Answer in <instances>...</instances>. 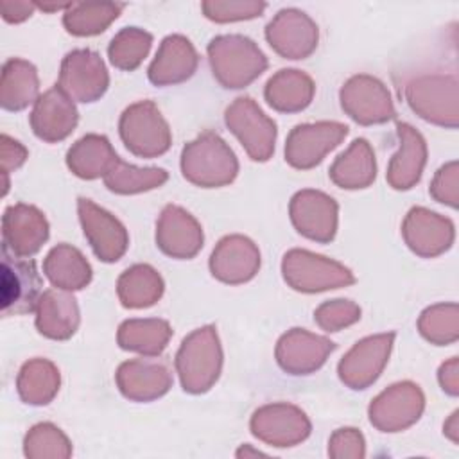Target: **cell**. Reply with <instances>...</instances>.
I'll use <instances>...</instances> for the list:
<instances>
[{
    "label": "cell",
    "mask_w": 459,
    "mask_h": 459,
    "mask_svg": "<svg viewBox=\"0 0 459 459\" xmlns=\"http://www.w3.org/2000/svg\"><path fill=\"white\" fill-rule=\"evenodd\" d=\"M197 68V52L192 43L179 36H167L158 52L154 61L149 66V79L156 86H169L178 84L192 77Z\"/></svg>",
    "instance_id": "23"
},
{
    "label": "cell",
    "mask_w": 459,
    "mask_h": 459,
    "mask_svg": "<svg viewBox=\"0 0 459 459\" xmlns=\"http://www.w3.org/2000/svg\"><path fill=\"white\" fill-rule=\"evenodd\" d=\"M167 172L163 169H138L127 165L120 160L111 167V170L104 176L106 186L117 194H136L143 190L156 188L167 181Z\"/></svg>",
    "instance_id": "35"
},
{
    "label": "cell",
    "mask_w": 459,
    "mask_h": 459,
    "mask_svg": "<svg viewBox=\"0 0 459 459\" xmlns=\"http://www.w3.org/2000/svg\"><path fill=\"white\" fill-rule=\"evenodd\" d=\"M328 452L333 457H362L364 437L355 429H339L330 439Z\"/></svg>",
    "instance_id": "43"
},
{
    "label": "cell",
    "mask_w": 459,
    "mask_h": 459,
    "mask_svg": "<svg viewBox=\"0 0 459 459\" xmlns=\"http://www.w3.org/2000/svg\"><path fill=\"white\" fill-rule=\"evenodd\" d=\"M163 294V280L151 265L138 264L118 278V298L127 308L154 305Z\"/></svg>",
    "instance_id": "31"
},
{
    "label": "cell",
    "mask_w": 459,
    "mask_h": 459,
    "mask_svg": "<svg viewBox=\"0 0 459 459\" xmlns=\"http://www.w3.org/2000/svg\"><path fill=\"white\" fill-rule=\"evenodd\" d=\"M122 7V4L113 2L72 4L63 18V23L74 36H93L106 30V27L118 16Z\"/></svg>",
    "instance_id": "33"
},
{
    "label": "cell",
    "mask_w": 459,
    "mask_h": 459,
    "mask_svg": "<svg viewBox=\"0 0 459 459\" xmlns=\"http://www.w3.org/2000/svg\"><path fill=\"white\" fill-rule=\"evenodd\" d=\"M269 45L287 59H305L317 47V25L298 9H281L265 29Z\"/></svg>",
    "instance_id": "15"
},
{
    "label": "cell",
    "mask_w": 459,
    "mask_h": 459,
    "mask_svg": "<svg viewBox=\"0 0 459 459\" xmlns=\"http://www.w3.org/2000/svg\"><path fill=\"white\" fill-rule=\"evenodd\" d=\"M403 97L423 120L446 129L459 126V79L455 68L450 72H421L411 77L403 84Z\"/></svg>",
    "instance_id": "1"
},
{
    "label": "cell",
    "mask_w": 459,
    "mask_h": 459,
    "mask_svg": "<svg viewBox=\"0 0 459 459\" xmlns=\"http://www.w3.org/2000/svg\"><path fill=\"white\" fill-rule=\"evenodd\" d=\"M152 36L138 27L122 29L109 43L108 54L113 66L120 70H134L147 56Z\"/></svg>",
    "instance_id": "37"
},
{
    "label": "cell",
    "mask_w": 459,
    "mask_h": 459,
    "mask_svg": "<svg viewBox=\"0 0 459 459\" xmlns=\"http://www.w3.org/2000/svg\"><path fill=\"white\" fill-rule=\"evenodd\" d=\"M457 416H459V411H454V412H452V416L448 418V421L445 423V434H446L454 443H457V437H459Z\"/></svg>",
    "instance_id": "45"
},
{
    "label": "cell",
    "mask_w": 459,
    "mask_h": 459,
    "mask_svg": "<svg viewBox=\"0 0 459 459\" xmlns=\"http://www.w3.org/2000/svg\"><path fill=\"white\" fill-rule=\"evenodd\" d=\"M38 330L50 339H68L79 325V308L74 296L47 290L38 303Z\"/></svg>",
    "instance_id": "27"
},
{
    "label": "cell",
    "mask_w": 459,
    "mask_h": 459,
    "mask_svg": "<svg viewBox=\"0 0 459 459\" xmlns=\"http://www.w3.org/2000/svg\"><path fill=\"white\" fill-rule=\"evenodd\" d=\"M342 109L359 124H382L394 117L387 88L371 75H355L341 90Z\"/></svg>",
    "instance_id": "12"
},
{
    "label": "cell",
    "mask_w": 459,
    "mask_h": 459,
    "mask_svg": "<svg viewBox=\"0 0 459 459\" xmlns=\"http://www.w3.org/2000/svg\"><path fill=\"white\" fill-rule=\"evenodd\" d=\"M377 176L375 154L364 138L353 140L350 149L330 167L332 181L341 188H366Z\"/></svg>",
    "instance_id": "26"
},
{
    "label": "cell",
    "mask_w": 459,
    "mask_h": 459,
    "mask_svg": "<svg viewBox=\"0 0 459 459\" xmlns=\"http://www.w3.org/2000/svg\"><path fill=\"white\" fill-rule=\"evenodd\" d=\"M226 126L255 161H265L274 151L276 124L249 99L240 97L226 109Z\"/></svg>",
    "instance_id": "7"
},
{
    "label": "cell",
    "mask_w": 459,
    "mask_h": 459,
    "mask_svg": "<svg viewBox=\"0 0 459 459\" xmlns=\"http://www.w3.org/2000/svg\"><path fill=\"white\" fill-rule=\"evenodd\" d=\"M314 95L312 79L299 70H280L267 81L265 100L271 108L294 113L305 109Z\"/></svg>",
    "instance_id": "28"
},
{
    "label": "cell",
    "mask_w": 459,
    "mask_h": 459,
    "mask_svg": "<svg viewBox=\"0 0 459 459\" xmlns=\"http://www.w3.org/2000/svg\"><path fill=\"white\" fill-rule=\"evenodd\" d=\"M394 333H380L359 341L339 362V377L351 389H366L382 373Z\"/></svg>",
    "instance_id": "14"
},
{
    "label": "cell",
    "mask_w": 459,
    "mask_h": 459,
    "mask_svg": "<svg viewBox=\"0 0 459 459\" xmlns=\"http://www.w3.org/2000/svg\"><path fill=\"white\" fill-rule=\"evenodd\" d=\"M203 13L206 18L224 23V22H238L251 20L262 14L265 9L264 2H203Z\"/></svg>",
    "instance_id": "40"
},
{
    "label": "cell",
    "mask_w": 459,
    "mask_h": 459,
    "mask_svg": "<svg viewBox=\"0 0 459 459\" xmlns=\"http://www.w3.org/2000/svg\"><path fill=\"white\" fill-rule=\"evenodd\" d=\"M333 350L335 344L326 337L314 335L303 328H292L278 341L276 360L290 375H308L319 369Z\"/></svg>",
    "instance_id": "18"
},
{
    "label": "cell",
    "mask_w": 459,
    "mask_h": 459,
    "mask_svg": "<svg viewBox=\"0 0 459 459\" xmlns=\"http://www.w3.org/2000/svg\"><path fill=\"white\" fill-rule=\"evenodd\" d=\"M156 242L172 258H192L203 247V230L188 212L169 204L160 215Z\"/></svg>",
    "instance_id": "20"
},
{
    "label": "cell",
    "mask_w": 459,
    "mask_h": 459,
    "mask_svg": "<svg viewBox=\"0 0 459 459\" xmlns=\"http://www.w3.org/2000/svg\"><path fill=\"white\" fill-rule=\"evenodd\" d=\"M41 278L32 260L9 256L2 249V312L20 316L32 312L41 299Z\"/></svg>",
    "instance_id": "9"
},
{
    "label": "cell",
    "mask_w": 459,
    "mask_h": 459,
    "mask_svg": "<svg viewBox=\"0 0 459 459\" xmlns=\"http://www.w3.org/2000/svg\"><path fill=\"white\" fill-rule=\"evenodd\" d=\"M208 57L213 75L224 88H244L267 68V59L255 41L238 34L213 38Z\"/></svg>",
    "instance_id": "2"
},
{
    "label": "cell",
    "mask_w": 459,
    "mask_h": 459,
    "mask_svg": "<svg viewBox=\"0 0 459 459\" xmlns=\"http://www.w3.org/2000/svg\"><path fill=\"white\" fill-rule=\"evenodd\" d=\"M437 380H439L441 389L448 396L459 394V359L457 357H450L446 362H443L439 366Z\"/></svg>",
    "instance_id": "44"
},
{
    "label": "cell",
    "mask_w": 459,
    "mask_h": 459,
    "mask_svg": "<svg viewBox=\"0 0 459 459\" xmlns=\"http://www.w3.org/2000/svg\"><path fill=\"white\" fill-rule=\"evenodd\" d=\"M457 185H459V163L455 160H452L437 169L429 192L437 203H443L455 210L459 206V186Z\"/></svg>",
    "instance_id": "41"
},
{
    "label": "cell",
    "mask_w": 459,
    "mask_h": 459,
    "mask_svg": "<svg viewBox=\"0 0 459 459\" xmlns=\"http://www.w3.org/2000/svg\"><path fill=\"white\" fill-rule=\"evenodd\" d=\"M402 233L411 251L421 258H434L446 253L455 240L454 222L421 206L407 213Z\"/></svg>",
    "instance_id": "11"
},
{
    "label": "cell",
    "mask_w": 459,
    "mask_h": 459,
    "mask_svg": "<svg viewBox=\"0 0 459 459\" xmlns=\"http://www.w3.org/2000/svg\"><path fill=\"white\" fill-rule=\"evenodd\" d=\"M48 280L65 290H77L90 283L91 267L79 249L61 244L54 247L45 260Z\"/></svg>",
    "instance_id": "30"
},
{
    "label": "cell",
    "mask_w": 459,
    "mask_h": 459,
    "mask_svg": "<svg viewBox=\"0 0 459 459\" xmlns=\"http://www.w3.org/2000/svg\"><path fill=\"white\" fill-rule=\"evenodd\" d=\"M79 219L84 235L102 262H117L127 249L126 228L90 199H79Z\"/></svg>",
    "instance_id": "19"
},
{
    "label": "cell",
    "mask_w": 459,
    "mask_h": 459,
    "mask_svg": "<svg viewBox=\"0 0 459 459\" xmlns=\"http://www.w3.org/2000/svg\"><path fill=\"white\" fill-rule=\"evenodd\" d=\"M181 170L194 185L213 188L231 183L237 176L238 163L233 151L219 134L204 133L183 149Z\"/></svg>",
    "instance_id": "3"
},
{
    "label": "cell",
    "mask_w": 459,
    "mask_h": 459,
    "mask_svg": "<svg viewBox=\"0 0 459 459\" xmlns=\"http://www.w3.org/2000/svg\"><path fill=\"white\" fill-rule=\"evenodd\" d=\"M251 432L274 446H292L310 434V423L298 407L274 403L265 405L253 414Z\"/></svg>",
    "instance_id": "17"
},
{
    "label": "cell",
    "mask_w": 459,
    "mask_h": 459,
    "mask_svg": "<svg viewBox=\"0 0 459 459\" xmlns=\"http://www.w3.org/2000/svg\"><path fill=\"white\" fill-rule=\"evenodd\" d=\"M398 136L400 149L391 158L387 181L396 190H409L421 178L427 161V143L423 136L405 122H398Z\"/></svg>",
    "instance_id": "25"
},
{
    "label": "cell",
    "mask_w": 459,
    "mask_h": 459,
    "mask_svg": "<svg viewBox=\"0 0 459 459\" xmlns=\"http://www.w3.org/2000/svg\"><path fill=\"white\" fill-rule=\"evenodd\" d=\"M221 366L222 351L213 326H203L185 337L176 355L181 385L194 394L204 393L215 384Z\"/></svg>",
    "instance_id": "4"
},
{
    "label": "cell",
    "mask_w": 459,
    "mask_h": 459,
    "mask_svg": "<svg viewBox=\"0 0 459 459\" xmlns=\"http://www.w3.org/2000/svg\"><path fill=\"white\" fill-rule=\"evenodd\" d=\"M317 325L326 332H339L360 319V308L348 299H332L323 303L314 314Z\"/></svg>",
    "instance_id": "39"
},
{
    "label": "cell",
    "mask_w": 459,
    "mask_h": 459,
    "mask_svg": "<svg viewBox=\"0 0 459 459\" xmlns=\"http://www.w3.org/2000/svg\"><path fill=\"white\" fill-rule=\"evenodd\" d=\"M14 253L30 255L36 253L48 237V224L36 208L16 206L14 208Z\"/></svg>",
    "instance_id": "38"
},
{
    "label": "cell",
    "mask_w": 459,
    "mask_h": 459,
    "mask_svg": "<svg viewBox=\"0 0 459 459\" xmlns=\"http://www.w3.org/2000/svg\"><path fill=\"white\" fill-rule=\"evenodd\" d=\"M348 134L339 122H317L296 126L285 143V160L296 169H312L328 151L337 147Z\"/></svg>",
    "instance_id": "13"
},
{
    "label": "cell",
    "mask_w": 459,
    "mask_h": 459,
    "mask_svg": "<svg viewBox=\"0 0 459 459\" xmlns=\"http://www.w3.org/2000/svg\"><path fill=\"white\" fill-rule=\"evenodd\" d=\"M425 409L420 385L398 382L382 391L369 405V420L382 432H398L416 423Z\"/></svg>",
    "instance_id": "8"
},
{
    "label": "cell",
    "mask_w": 459,
    "mask_h": 459,
    "mask_svg": "<svg viewBox=\"0 0 459 459\" xmlns=\"http://www.w3.org/2000/svg\"><path fill=\"white\" fill-rule=\"evenodd\" d=\"M120 136L126 147L142 158L160 156L170 147L169 126L149 100L136 102L122 113Z\"/></svg>",
    "instance_id": "6"
},
{
    "label": "cell",
    "mask_w": 459,
    "mask_h": 459,
    "mask_svg": "<svg viewBox=\"0 0 459 459\" xmlns=\"http://www.w3.org/2000/svg\"><path fill=\"white\" fill-rule=\"evenodd\" d=\"M420 333L436 346H446L459 339L457 303H437L425 308L418 319Z\"/></svg>",
    "instance_id": "34"
},
{
    "label": "cell",
    "mask_w": 459,
    "mask_h": 459,
    "mask_svg": "<svg viewBox=\"0 0 459 459\" xmlns=\"http://www.w3.org/2000/svg\"><path fill=\"white\" fill-rule=\"evenodd\" d=\"M281 271L285 281L301 292L339 289L355 281L353 274L344 265L305 249L289 251L283 256Z\"/></svg>",
    "instance_id": "5"
},
{
    "label": "cell",
    "mask_w": 459,
    "mask_h": 459,
    "mask_svg": "<svg viewBox=\"0 0 459 459\" xmlns=\"http://www.w3.org/2000/svg\"><path fill=\"white\" fill-rule=\"evenodd\" d=\"M117 160L118 156L113 152L108 138L99 134H88L81 138L66 154L70 170L82 179L106 176Z\"/></svg>",
    "instance_id": "29"
},
{
    "label": "cell",
    "mask_w": 459,
    "mask_h": 459,
    "mask_svg": "<svg viewBox=\"0 0 459 459\" xmlns=\"http://www.w3.org/2000/svg\"><path fill=\"white\" fill-rule=\"evenodd\" d=\"M59 389V371L47 360L25 364L20 377V393L27 403H48Z\"/></svg>",
    "instance_id": "36"
},
{
    "label": "cell",
    "mask_w": 459,
    "mask_h": 459,
    "mask_svg": "<svg viewBox=\"0 0 459 459\" xmlns=\"http://www.w3.org/2000/svg\"><path fill=\"white\" fill-rule=\"evenodd\" d=\"M260 267V253L256 246L242 237H224L212 253V274L224 283H242L251 280Z\"/></svg>",
    "instance_id": "21"
},
{
    "label": "cell",
    "mask_w": 459,
    "mask_h": 459,
    "mask_svg": "<svg viewBox=\"0 0 459 459\" xmlns=\"http://www.w3.org/2000/svg\"><path fill=\"white\" fill-rule=\"evenodd\" d=\"M170 326L163 319H129L118 328V344L143 355H158L170 339Z\"/></svg>",
    "instance_id": "32"
},
{
    "label": "cell",
    "mask_w": 459,
    "mask_h": 459,
    "mask_svg": "<svg viewBox=\"0 0 459 459\" xmlns=\"http://www.w3.org/2000/svg\"><path fill=\"white\" fill-rule=\"evenodd\" d=\"M108 72L100 56L93 50H74L66 54L61 65V90L79 100L93 102L108 90Z\"/></svg>",
    "instance_id": "10"
},
{
    "label": "cell",
    "mask_w": 459,
    "mask_h": 459,
    "mask_svg": "<svg viewBox=\"0 0 459 459\" xmlns=\"http://www.w3.org/2000/svg\"><path fill=\"white\" fill-rule=\"evenodd\" d=\"M27 443L38 446V455H57V457H68L70 455V443L61 434L59 429H56L50 423H43L32 429L30 437H27Z\"/></svg>",
    "instance_id": "42"
},
{
    "label": "cell",
    "mask_w": 459,
    "mask_h": 459,
    "mask_svg": "<svg viewBox=\"0 0 459 459\" xmlns=\"http://www.w3.org/2000/svg\"><path fill=\"white\" fill-rule=\"evenodd\" d=\"M117 384L124 396L134 402H149L169 391L172 377L165 364L136 359L127 360L118 368Z\"/></svg>",
    "instance_id": "22"
},
{
    "label": "cell",
    "mask_w": 459,
    "mask_h": 459,
    "mask_svg": "<svg viewBox=\"0 0 459 459\" xmlns=\"http://www.w3.org/2000/svg\"><path fill=\"white\" fill-rule=\"evenodd\" d=\"M77 126V109L61 88H52L38 99L32 111L34 133L47 142L66 138Z\"/></svg>",
    "instance_id": "24"
},
{
    "label": "cell",
    "mask_w": 459,
    "mask_h": 459,
    "mask_svg": "<svg viewBox=\"0 0 459 459\" xmlns=\"http://www.w3.org/2000/svg\"><path fill=\"white\" fill-rule=\"evenodd\" d=\"M290 219L307 238L330 242L337 230V203L323 192L301 190L290 201Z\"/></svg>",
    "instance_id": "16"
}]
</instances>
